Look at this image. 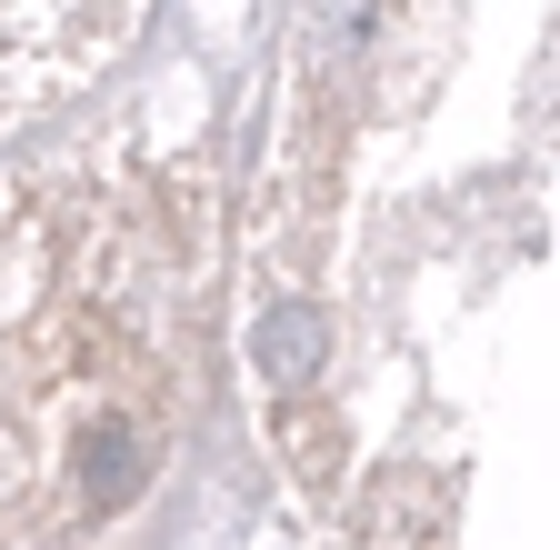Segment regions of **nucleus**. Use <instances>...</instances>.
Masks as SVG:
<instances>
[{
  "label": "nucleus",
  "mask_w": 560,
  "mask_h": 550,
  "mask_svg": "<svg viewBox=\"0 0 560 550\" xmlns=\"http://www.w3.org/2000/svg\"><path fill=\"white\" fill-rule=\"evenodd\" d=\"M311 371H320V311H311V301H280V311L260 320V381L291 390V381H311Z\"/></svg>",
  "instance_id": "nucleus-1"
}]
</instances>
